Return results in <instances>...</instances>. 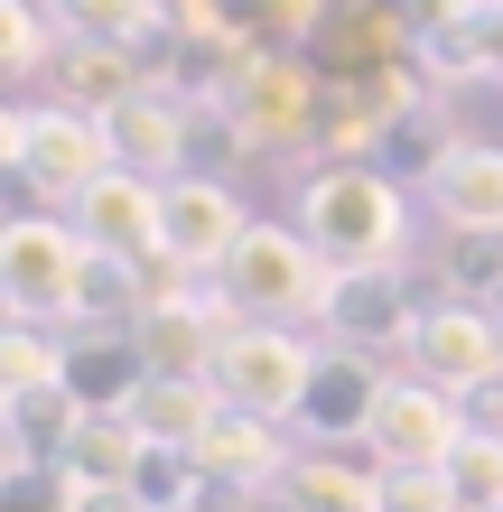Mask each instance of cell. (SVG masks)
Here are the masks:
<instances>
[{"instance_id":"1","label":"cell","mask_w":503,"mask_h":512,"mask_svg":"<svg viewBox=\"0 0 503 512\" xmlns=\"http://www.w3.org/2000/svg\"><path fill=\"white\" fill-rule=\"evenodd\" d=\"M299 233L327 252V270H401V252H410V187L382 177L373 159H327L299 187Z\"/></svg>"},{"instance_id":"2","label":"cell","mask_w":503,"mask_h":512,"mask_svg":"<svg viewBox=\"0 0 503 512\" xmlns=\"http://www.w3.org/2000/svg\"><path fill=\"white\" fill-rule=\"evenodd\" d=\"M0 168L38 196V215H75V205L122 168V149H112V122H94V112L10 103L0 112Z\"/></svg>"},{"instance_id":"3","label":"cell","mask_w":503,"mask_h":512,"mask_svg":"<svg viewBox=\"0 0 503 512\" xmlns=\"http://www.w3.org/2000/svg\"><path fill=\"white\" fill-rule=\"evenodd\" d=\"M215 289H224L252 326H317V308H327V289H336V270H327V252H317L299 224H252L243 243L224 252Z\"/></svg>"},{"instance_id":"4","label":"cell","mask_w":503,"mask_h":512,"mask_svg":"<svg viewBox=\"0 0 503 512\" xmlns=\"http://www.w3.org/2000/svg\"><path fill=\"white\" fill-rule=\"evenodd\" d=\"M94 243L75 233V215H10L0 224V308L19 326H75V289Z\"/></svg>"},{"instance_id":"5","label":"cell","mask_w":503,"mask_h":512,"mask_svg":"<svg viewBox=\"0 0 503 512\" xmlns=\"http://www.w3.org/2000/svg\"><path fill=\"white\" fill-rule=\"evenodd\" d=\"M317 354L327 345H308L299 326H233V336L215 345V364H205V382L224 391L233 410H252V419H289L308 401V382H317Z\"/></svg>"},{"instance_id":"6","label":"cell","mask_w":503,"mask_h":512,"mask_svg":"<svg viewBox=\"0 0 503 512\" xmlns=\"http://www.w3.org/2000/svg\"><path fill=\"white\" fill-rule=\"evenodd\" d=\"M476 438V419H466L457 391H438L420 373H392L382 382V410H373V466L382 475H448V457Z\"/></svg>"},{"instance_id":"7","label":"cell","mask_w":503,"mask_h":512,"mask_svg":"<svg viewBox=\"0 0 503 512\" xmlns=\"http://www.w3.org/2000/svg\"><path fill=\"white\" fill-rule=\"evenodd\" d=\"M410 373L457 391V401H485V391H503V326L476 298H429L410 326Z\"/></svg>"},{"instance_id":"8","label":"cell","mask_w":503,"mask_h":512,"mask_svg":"<svg viewBox=\"0 0 503 512\" xmlns=\"http://www.w3.org/2000/svg\"><path fill=\"white\" fill-rule=\"evenodd\" d=\"M317 103H327V84H317L299 56L261 47L243 75H233L224 94V131L243 149H289V140H317Z\"/></svg>"},{"instance_id":"9","label":"cell","mask_w":503,"mask_h":512,"mask_svg":"<svg viewBox=\"0 0 503 512\" xmlns=\"http://www.w3.org/2000/svg\"><path fill=\"white\" fill-rule=\"evenodd\" d=\"M410 326H420L410 270H336L327 308H317V336L345 354H410Z\"/></svg>"},{"instance_id":"10","label":"cell","mask_w":503,"mask_h":512,"mask_svg":"<svg viewBox=\"0 0 503 512\" xmlns=\"http://www.w3.org/2000/svg\"><path fill=\"white\" fill-rule=\"evenodd\" d=\"M243 233H252V215H243V196H233L224 177L187 168V177H168V187H159V252L168 261H187V270L215 280L224 252L243 243Z\"/></svg>"},{"instance_id":"11","label":"cell","mask_w":503,"mask_h":512,"mask_svg":"<svg viewBox=\"0 0 503 512\" xmlns=\"http://www.w3.org/2000/svg\"><path fill=\"white\" fill-rule=\"evenodd\" d=\"M382 382L392 373H373V354H345L327 345L317 354V382H308V401L289 410L317 447H345V438H373V410H382Z\"/></svg>"},{"instance_id":"12","label":"cell","mask_w":503,"mask_h":512,"mask_svg":"<svg viewBox=\"0 0 503 512\" xmlns=\"http://www.w3.org/2000/svg\"><path fill=\"white\" fill-rule=\"evenodd\" d=\"M75 233L112 261H159V177L140 168H112L94 196L75 205Z\"/></svg>"},{"instance_id":"13","label":"cell","mask_w":503,"mask_h":512,"mask_svg":"<svg viewBox=\"0 0 503 512\" xmlns=\"http://www.w3.org/2000/svg\"><path fill=\"white\" fill-rule=\"evenodd\" d=\"M196 112L177 103V94H159V84H140V94L112 112V149H122V168H140V177H187V149H196Z\"/></svg>"},{"instance_id":"14","label":"cell","mask_w":503,"mask_h":512,"mask_svg":"<svg viewBox=\"0 0 503 512\" xmlns=\"http://www.w3.org/2000/svg\"><path fill=\"white\" fill-rule=\"evenodd\" d=\"M410 66L429 84H494L503 75V0H457V10L410 47Z\"/></svg>"},{"instance_id":"15","label":"cell","mask_w":503,"mask_h":512,"mask_svg":"<svg viewBox=\"0 0 503 512\" xmlns=\"http://www.w3.org/2000/svg\"><path fill=\"white\" fill-rule=\"evenodd\" d=\"M196 466L215 475L224 494H271L289 475V447H280V419H252V410H215V429L196 438Z\"/></svg>"},{"instance_id":"16","label":"cell","mask_w":503,"mask_h":512,"mask_svg":"<svg viewBox=\"0 0 503 512\" xmlns=\"http://www.w3.org/2000/svg\"><path fill=\"white\" fill-rule=\"evenodd\" d=\"M150 345L140 336H112V326H66V391L84 410H131L140 382H150Z\"/></svg>"},{"instance_id":"17","label":"cell","mask_w":503,"mask_h":512,"mask_svg":"<svg viewBox=\"0 0 503 512\" xmlns=\"http://www.w3.org/2000/svg\"><path fill=\"white\" fill-rule=\"evenodd\" d=\"M429 215L448 233H503V149L494 140H457L448 168L429 177Z\"/></svg>"},{"instance_id":"18","label":"cell","mask_w":503,"mask_h":512,"mask_svg":"<svg viewBox=\"0 0 503 512\" xmlns=\"http://www.w3.org/2000/svg\"><path fill=\"white\" fill-rule=\"evenodd\" d=\"M140 457H150V438H140V419H131V410H84V419H75V438L56 447V466H66L84 494H131Z\"/></svg>"},{"instance_id":"19","label":"cell","mask_w":503,"mask_h":512,"mask_svg":"<svg viewBox=\"0 0 503 512\" xmlns=\"http://www.w3.org/2000/svg\"><path fill=\"white\" fill-rule=\"evenodd\" d=\"M261 503L271 512H382V466H345L336 447H317V457H289V475Z\"/></svg>"},{"instance_id":"20","label":"cell","mask_w":503,"mask_h":512,"mask_svg":"<svg viewBox=\"0 0 503 512\" xmlns=\"http://www.w3.org/2000/svg\"><path fill=\"white\" fill-rule=\"evenodd\" d=\"M215 410H224V391L205 382V373H150L140 401H131V419H140L150 447H196L205 429H215Z\"/></svg>"},{"instance_id":"21","label":"cell","mask_w":503,"mask_h":512,"mask_svg":"<svg viewBox=\"0 0 503 512\" xmlns=\"http://www.w3.org/2000/svg\"><path fill=\"white\" fill-rule=\"evenodd\" d=\"M140 84H150V66L122 56V47H66V56H56V103H66V112H94V122H112Z\"/></svg>"},{"instance_id":"22","label":"cell","mask_w":503,"mask_h":512,"mask_svg":"<svg viewBox=\"0 0 503 512\" xmlns=\"http://www.w3.org/2000/svg\"><path fill=\"white\" fill-rule=\"evenodd\" d=\"M56 28H66V47H122L140 56L150 38H168V19H159V0H47Z\"/></svg>"},{"instance_id":"23","label":"cell","mask_w":503,"mask_h":512,"mask_svg":"<svg viewBox=\"0 0 503 512\" xmlns=\"http://www.w3.org/2000/svg\"><path fill=\"white\" fill-rule=\"evenodd\" d=\"M448 149H457V131H448V122H438V112H429V103H410V112H401V122H392V131H382V149H373V168H382V177H401V187H410V196H429V177H438V168H448Z\"/></svg>"},{"instance_id":"24","label":"cell","mask_w":503,"mask_h":512,"mask_svg":"<svg viewBox=\"0 0 503 512\" xmlns=\"http://www.w3.org/2000/svg\"><path fill=\"white\" fill-rule=\"evenodd\" d=\"M75 326H112V336H140V261H112V252L84 261Z\"/></svg>"},{"instance_id":"25","label":"cell","mask_w":503,"mask_h":512,"mask_svg":"<svg viewBox=\"0 0 503 512\" xmlns=\"http://www.w3.org/2000/svg\"><path fill=\"white\" fill-rule=\"evenodd\" d=\"M205 494H215V475L196 466V447H150L131 475V503L140 512H205Z\"/></svg>"},{"instance_id":"26","label":"cell","mask_w":503,"mask_h":512,"mask_svg":"<svg viewBox=\"0 0 503 512\" xmlns=\"http://www.w3.org/2000/svg\"><path fill=\"white\" fill-rule=\"evenodd\" d=\"M56 56H66V28L47 0H0V75H47Z\"/></svg>"},{"instance_id":"27","label":"cell","mask_w":503,"mask_h":512,"mask_svg":"<svg viewBox=\"0 0 503 512\" xmlns=\"http://www.w3.org/2000/svg\"><path fill=\"white\" fill-rule=\"evenodd\" d=\"M84 485L56 457H0V512H75Z\"/></svg>"},{"instance_id":"28","label":"cell","mask_w":503,"mask_h":512,"mask_svg":"<svg viewBox=\"0 0 503 512\" xmlns=\"http://www.w3.org/2000/svg\"><path fill=\"white\" fill-rule=\"evenodd\" d=\"M28 382H66V336L56 326H0V391H28Z\"/></svg>"},{"instance_id":"29","label":"cell","mask_w":503,"mask_h":512,"mask_svg":"<svg viewBox=\"0 0 503 512\" xmlns=\"http://www.w3.org/2000/svg\"><path fill=\"white\" fill-rule=\"evenodd\" d=\"M448 485H457V512H503V429H476L457 447Z\"/></svg>"},{"instance_id":"30","label":"cell","mask_w":503,"mask_h":512,"mask_svg":"<svg viewBox=\"0 0 503 512\" xmlns=\"http://www.w3.org/2000/svg\"><path fill=\"white\" fill-rule=\"evenodd\" d=\"M382 512H457L448 475H382Z\"/></svg>"},{"instance_id":"31","label":"cell","mask_w":503,"mask_h":512,"mask_svg":"<svg viewBox=\"0 0 503 512\" xmlns=\"http://www.w3.org/2000/svg\"><path fill=\"white\" fill-rule=\"evenodd\" d=\"M261 10L289 19V28H317V19H327V0H261Z\"/></svg>"},{"instance_id":"32","label":"cell","mask_w":503,"mask_h":512,"mask_svg":"<svg viewBox=\"0 0 503 512\" xmlns=\"http://www.w3.org/2000/svg\"><path fill=\"white\" fill-rule=\"evenodd\" d=\"M75 512H140V503H131V494H84Z\"/></svg>"},{"instance_id":"33","label":"cell","mask_w":503,"mask_h":512,"mask_svg":"<svg viewBox=\"0 0 503 512\" xmlns=\"http://www.w3.org/2000/svg\"><path fill=\"white\" fill-rule=\"evenodd\" d=\"M476 308H485V317H494V326H503V280H494V289H485V298H476Z\"/></svg>"}]
</instances>
